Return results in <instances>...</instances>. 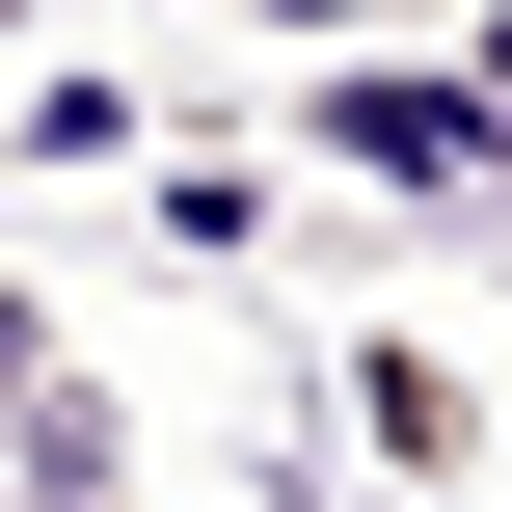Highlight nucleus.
<instances>
[{"instance_id":"obj_3","label":"nucleus","mask_w":512,"mask_h":512,"mask_svg":"<svg viewBox=\"0 0 512 512\" xmlns=\"http://www.w3.org/2000/svg\"><path fill=\"white\" fill-rule=\"evenodd\" d=\"M27 512H135V432H108L81 351H27Z\"/></svg>"},{"instance_id":"obj_5","label":"nucleus","mask_w":512,"mask_h":512,"mask_svg":"<svg viewBox=\"0 0 512 512\" xmlns=\"http://www.w3.org/2000/svg\"><path fill=\"white\" fill-rule=\"evenodd\" d=\"M459 81H512V0H486V27H459Z\"/></svg>"},{"instance_id":"obj_2","label":"nucleus","mask_w":512,"mask_h":512,"mask_svg":"<svg viewBox=\"0 0 512 512\" xmlns=\"http://www.w3.org/2000/svg\"><path fill=\"white\" fill-rule=\"evenodd\" d=\"M351 459H378V486H486V459H512L486 351H432V324H351Z\"/></svg>"},{"instance_id":"obj_4","label":"nucleus","mask_w":512,"mask_h":512,"mask_svg":"<svg viewBox=\"0 0 512 512\" xmlns=\"http://www.w3.org/2000/svg\"><path fill=\"white\" fill-rule=\"evenodd\" d=\"M243 27H297V54H378V0H243Z\"/></svg>"},{"instance_id":"obj_1","label":"nucleus","mask_w":512,"mask_h":512,"mask_svg":"<svg viewBox=\"0 0 512 512\" xmlns=\"http://www.w3.org/2000/svg\"><path fill=\"white\" fill-rule=\"evenodd\" d=\"M297 162H324V189H432V216H512V81H432V54H324V81H297Z\"/></svg>"},{"instance_id":"obj_6","label":"nucleus","mask_w":512,"mask_h":512,"mask_svg":"<svg viewBox=\"0 0 512 512\" xmlns=\"http://www.w3.org/2000/svg\"><path fill=\"white\" fill-rule=\"evenodd\" d=\"M378 512H432V486H378Z\"/></svg>"}]
</instances>
